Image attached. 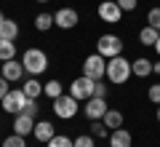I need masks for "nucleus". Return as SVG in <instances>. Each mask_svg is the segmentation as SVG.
I'll list each match as a JSON object with an SVG mask.
<instances>
[{
  "label": "nucleus",
  "mask_w": 160,
  "mask_h": 147,
  "mask_svg": "<svg viewBox=\"0 0 160 147\" xmlns=\"http://www.w3.org/2000/svg\"><path fill=\"white\" fill-rule=\"evenodd\" d=\"M131 75H133L131 62H128V59H123V54H120V56L107 59V80H109V83L123 86L128 78H131Z\"/></svg>",
  "instance_id": "1"
},
{
  "label": "nucleus",
  "mask_w": 160,
  "mask_h": 147,
  "mask_svg": "<svg viewBox=\"0 0 160 147\" xmlns=\"http://www.w3.org/2000/svg\"><path fill=\"white\" fill-rule=\"evenodd\" d=\"M22 64H24V70H27L32 78H38V75H43L46 67H48V54L40 51V48H27L24 56H22Z\"/></svg>",
  "instance_id": "2"
},
{
  "label": "nucleus",
  "mask_w": 160,
  "mask_h": 147,
  "mask_svg": "<svg viewBox=\"0 0 160 147\" xmlns=\"http://www.w3.org/2000/svg\"><path fill=\"white\" fill-rule=\"evenodd\" d=\"M78 110H80V102L72 94H62L59 99H53V113L62 120H72L75 115H78Z\"/></svg>",
  "instance_id": "3"
},
{
  "label": "nucleus",
  "mask_w": 160,
  "mask_h": 147,
  "mask_svg": "<svg viewBox=\"0 0 160 147\" xmlns=\"http://www.w3.org/2000/svg\"><path fill=\"white\" fill-rule=\"evenodd\" d=\"M96 54H102L104 59L120 56V54H123V40H120L118 35H112V32L102 35V38L96 40Z\"/></svg>",
  "instance_id": "4"
},
{
  "label": "nucleus",
  "mask_w": 160,
  "mask_h": 147,
  "mask_svg": "<svg viewBox=\"0 0 160 147\" xmlns=\"http://www.w3.org/2000/svg\"><path fill=\"white\" fill-rule=\"evenodd\" d=\"M83 75L91 78V80L107 78V59H104L102 54H91V56H86V62H83Z\"/></svg>",
  "instance_id": "5"
},
{
  "label": "nucleus",
  "mask_w": 160,
  "mask_h": 147,
  "mask_svg": "<svg viewBox=\"0 0 160 147\" xmlns=\"http://www.w3.org/2000/svg\"><path fill=\"white\" fill-rule=\"evenodd\" d=\"M93 86H96V80L80 75V78H75L72 83H69V94H72L78 102H88V99L93 96Z\"/></svg>",
  "instance_id": "6"
},
{
  "label": "nucleus",
  "mask_w": 160,
  "mask_h": 147,
  "mask_svg": "<svg viewBox=\"0 0 160 147\" xmlns=\"http://www.w3.org/2000/svg\"><path fill=\"white\" fill-rule=\"evenodd\" d=\"M27 99H29V96L19 88V91H8V94L3 96V102H0V104H3V110H6V113L19 115V113H24V107H27Z\"/></svg>",
  "instance_id": "7"
},
{
  "label": "nucleus",
  "mask_w": 160,
  "mask_h": 147,
  "mask_svg": "<svg viewBox=\"0 0 160 147\" xmlns=\"http://www.w3.org/2000/svg\"><path fill=\"white\" fill-rule=\"evenodd\" d=\"M96 13H99V19L107 22V24H118L120 19H123V8L118 6V0H102L99 8H96Z\"/></svg>",
  "instance_id": "8"
},
{
  "label": "nucleus",
  "mask_w": 160,
  "mask_h": 147,
  "mask_svg": "<svg viewBox=\"0 0 160 147\" xmlns=\"http://www.w3.org/2000/svg\"><path fill=\"white\" fill-rule=\"evenodd\" d=\"M107 110H109L107 107V99H102V96H91V99L86 102V107H83V113H86L88 120H102Z\"/></svg>",
  "instance_id": "9"
},
{
  "label": "nucleus",
  "mask_w": 160,
  "mask_h": 147,
  "mask_svg": "<svg viewBox=\"0 0 160 147\" xmlns=\"http://www.w3.org/2000/svg\"><path fill=\"white\" fill-rule=\"evenodd\" d=\"M24 72H27V70H24V64L16 62V59H8V62L0 64V75H3L8 83H13V80H22Z\"/></svg>",
  "instance_id": "10"
},
{
  "label": "nucleus",
  "mask_w": 160,
  "mask_h": 147,
  "mask_svg": "<svg viewBox=\"0 0 160 147\" xmlns=\"http://www.w3.org/2000/svg\"><path fill=\"white\" fill-rule=\"evenodd\" d=\"M53 22H56V27H62V29H72V27H78L80 16H78L75 8H59V11L53 13Z\"/></svg>",
  "instance_id": "11"
},
{
  "label": "nucleus",
  "mask_w": 160,
  "mask_h": 147,
  "mask_svg": "<svg viewBox=\"0 0 160 147\" xmlns=\"http://www.w3.org/2000/svg\"><path fill=\"white\" fill-rule=\"evenodd\" d=\"M32 136H35L38 142H43V144H48V142L56 136V129H53L51 120H35V131H32Z\"/></svg>",
  "instance_id": "12"
},
{
  "label": "nucleus",
  "mask_w": 160,
  "mask_h": 147,
  "mask_svg": "<svg viewBox=\"0 0 160 147\" xmlns=\"http://www.w3.org/2000/svg\"><path fill=\"white\" fill-rule=\"evenodd\" d=\"M32 131H35V118H32V115L19 113L16 118H13V134L27 136V134H32Z\"/></svg>",
  "instance_id": "13"
},
{
  "label": "nucleus",
  "mask_w": 160,
  "mask_h": 147,
  "mask_svg": "<svg viewBox=\"0 0 160 147\" xmlns=\"http://www.w3.org/2000/svg\"><path fill=\"white\" fill-rule=\"evenodd\" d=\"M107 142H109V147H133V136H131V131H126V129H115L112 134L107 136Z\"/></svg>",
  "instance_id": "14"
},
{
  "label": "nucleus",
  "mask_w": 160,
  "mask_h": 147,
  "mask_svg": "<svg viewBox=\"0 0 160 147\" xmlns=\"http://www.w3.org/2000/svg\"><path fill=\"white\" fill-rule=\"evenodd\" d=\"M131 70H133L136 78H149V75H152V59H147V56L133 59V62H131Z\"/></svg>",
  "instance_id": "15"
},
{
  "label": "nucleus",
  "mask_w": 160,
  "mask_h": 147,
  "mask_svg": "<svg viewBox=\"0 0 160 147\" xmlns=\"http://www.w3.org/2000/svg\"><path fill=\"white\" fill-rule=\"evenodd\" d=\"M0 38L3 40H16L19 38V24L13 19H3L0 22Z\"/></svg>",
  "instance_id": "16"
},
{
  "label": "nucleus",
  "mask_w": 160,
  "mask_h": 147,
  "mask_svg": "<svg viewBox=\"0 0 160 147\" xmlns=\"http://www.w3.org/2000/svg\"><path fill=\"white\" fill-rule=\"evenodd\" d=\"M102 123L107 126V129H123V113L120 110H107L104 113V118H102Z\"/></svg>",
  "instance_id": "17"
},
{
  "label": "nucleus",
  "mask_w": 160,
  "mask_h": 147,
  "mask_svg": "<svg viewBox=\"0 0 160 147\" xmlns=\"http://www.w3.org/2000/svg\"><path fill=\"white\" fill-rule=\"evenodd\" d=\"M22 91L29 96V99H38V96L43 94V83H40L38 78H27V80H24V86H22Z\"/></svg>",
  "instance_id": "18"
},
{
  "label": "nucleus",
  "mask_w": 160,
  "mask_h": 147,
  "mask_svg": "<svg viewBox=\"0 0 160 147\" xmlns=\"http://www.w3.org/2000/svg\"><path fill=\"white\" fill-rule=\"evenodd\" d=\"M158 38H160V29H155V27H144L142 32H139V40H142V45H152L155 48V43H158Z\"/></svg>",
  "instance_id": "19"
},
{
  "label": "nucleus",
  "mask_w": 160,
  "mask_h": 147,
  "mask_svg": "<svg viewBox=\"0 0 160 147\" xmlns=\"http://www.w3.org/2000/svg\"><path fill=\"white\" fill-rule=\"evenodd\" d=\"M53 24H56V22H53V13H46V11H43V13L35 16V29H40V32H48Z\"/></svg>",
  "instance_id": "20"
},
{
  "label": "nucleus",
  "mask_w": 160,
  "mask_h": 147,
  "mask_svg": "<svg viewBox=\"0 0 160 147\" xmlns=\"http://www.w3.org/2000/svg\"><path fill=\"white\" fill-rule=\"evenodd\" d=\"M8 59H16V45H13V40L0 38V62H8Z\"/></svg>",
  "instance_id": "21"
},
{
  "label": "nucleus",
  "mask_w": 160,
  "mask_h": 147,
  "mask_svg": "<svg viewBox=\"0 0 160 147\" xmlns=\"http://www.w3.org/2000/svg\"><path fill=\"white\" fill-rule=\"evenodd\" d=\"M43 94H46L48 99H59V96L64 94V86L59 83V80H48V83H43Z\"/></svg>",
  "instance_id": "22"
},
{
  "label": "nucleus",
  "mask_w": 160,
  "mask_h": 147,
  "mask_svg": "<svg viewBox=\"0 0 160 147\" xmlns=\"http://www.w3.org/2000/svg\"><path fill=\"white\" fill-rule=\"evenodd\" d=\"M48 147H75V139H69V136H64V134H56L48 142Z\"/></svg>",
  "instance_id": "23"
},
{
  "label": "nucleus",
  "mask_w": 160,
  "mask_h": 147,
  "mask_svg": "<svg viewBox=\"0 0 160 147\" xmlns=\"http://www.w3.org/2000/svg\"><path fill=\"white\" fill-rule=\"evenodd\" d=\"M3 147H27V139L19 136V134H11V136L3 139Z\"/></svg>",
  "instance_id": "24"
},
{
  "label": "nucleus",
  "mask_w": 160,
  "mask_h": 147,
  "mask_svg": "<svg viewBox=\"0 0 160 147\" xmlns=\"http://www.w3.org/2000/svg\"><path fill=\"white\" fill-rule=\"evenodd\" d=\"M147 24H149V27H155V29H160V6L149 8V13H147Z\"/></svg>",
  "instance_id": "25"
},
{
  "label": "nucleus",
  "mask_w": 160,
  "mask_h": 147,
  "mask_svg": "<svg viewBox=\"0 0 160 147\" xmlns=\"http://www.w3.org/2000/svg\"><path fill=\"white\" fill-rule=\"evenodd\" d=\"M91 129H93V136H96V139H107V126H104L102 123V120H93V126H91Z\"/></svg>",
  "instance_id": "26"
},
{
  "label": "nucleus",
  "mask_w": 160,
  "mask_h": 147,
  "mask_svg": "<svg viewBox=\"0 0 160 147\" xmlns=\"http://www.w3.org/2000/svg\"><path fill=\"white\" fill-rule=\"evenodd\" d=\"M147 99L152 104H160V83H155V86H149V88H147Z\"/></svg>",
  "instance_id": "27"
},
{
  "label": "nucleus",
  "mask_w": 160,
  "mask_h": 147,
  "mask_svg": "<svg viewBox=\"0 0 160 147\" xmlns=\"http://www.w3.org/2000/svg\"><path fill=\"white\" fill-rule=\"evenodd\" d=\"M75 147H96V139H93V136H88V134H83V136H78V139H75Z\"/></svg>",
  "instance_id": "28"
},
{
  "label": "nucleus",
  "mask_w": 160,
  "mask_h": 147,
  "mask_svg": "<svg viewBox=\"0 0 160 147\" xmlns=\"http://www.w3.org/2000/svg\"><path fill=\"white\" fill-rule=\"evenodd\" d=\"M24 113H27V115H32V118H38V113H40L38 99H27V107H24Z\"/></svg>",
  "instance_id": "29"
},
{
  "label": "nucleus",
  "mask_w": 160,
  "mask_h": 147,
  "mask_svg": "<svg viewBox=\"0 0 160 147\" xmlns=\"http://www.w3.org/2000/svg\"><path fill=\"white\" fill-rule=\"evenodd\" d=\"M118 6L123 8V13H126V11H136L139 0H118Z\"/></svg>",
  "instance_id": "30"
},
{
  "label": "nucleus",
  "mask_w": 160,
  "mask_h": 147,
  "mask_svg": "<svg viewBox=\"0 0 160 147\" xmlns=\"http://www.w3.org/2000/svg\"><path fill=\"white\" fill-rule=\"evenodd\" d=\"M93 96H102V99H107V83L96 80V86H93Z\"/></svg>",
  "instance_id": "31"
},
{
  "label": "nucleus",
  "mask_w": 160,
  "mask_h": 147,
  "mask_svg": "<svg viewBox=\"0 0 160 147\" xmlns=\"http://www.w3.org/2000/svg\"><path fill=\"white\" fill-rule=\"evenodd\" d=\"M8 91H11V88H8V80L3 78V75H0V102H3V96H6Z\"/></svg>",
  "instance_id": "32"
},
{
  "label": "nucleus",
  "mask_w": 160,
  "mask_h": 147,
  "mask_svg": "<svg viewBox=\"0 0 160 147\" xmlns=\"http://www.w3.org/2000/svg\"><path fill=\"white\" fill-rule=\"evenodd\" d=\"M152 72H158V75H160V62H152Z\"/></svg>",
  "instance_id": "33"
},
{
  "label": "nucleus",
  "mask_w": 160,
  "mask_h": 147,
  "mask_svg": "<svg viewBox=\"0 0 160 147\" xmlns=\"http://www.w3.org/2000/svg\"><path fill=\"white\" fill-rule=\"evenodd\" d=\"M155 51H158V56H160V38H158V43H155Z\"/></svg>",
  "instance_id": "34"
},
{
  "label": "nucleus",
  "mask_w": 160,
  "mask_h": 147,
  "mask_svg": "<svg viewBox=\"0 0 160 147\" xmlns=\"http://www.w3.org/2000/svg\"><path fill=\"white\" fill-rule=\"evenodd\" d=\"M158 123H160V104H158Z\"/></svg>",
  "instance_id": "35"
},
{
  "label": "nucleus",
  "mask_w": 160,
  "mask_h": 147,
  "mask_svg": "<svg viewBox=\"0 0 160 147\" xmlns=\"http://www.w3.org/2000/svg\"><path fill=\"white\" fill-rule=\"evenodd\" d=\"M35 3H48V0H35Z\"/></svg>",
  "instance_id": "36"
},
{
  "label": "nucleus",
  "mask_w": 160,
  "mask_h": 147,
  "mask_svg": "<svg viewBox=\"0 0 160 147\" xmlns=\"http://www.w3.org/2000/svg\"><path fill=\"white\" fill-rule=\"evenodd\" d=\"M3 19H6V16H3V11H0V22H3Z\"/></svg>",
  "instance_id": "37"
}]
</instances>
